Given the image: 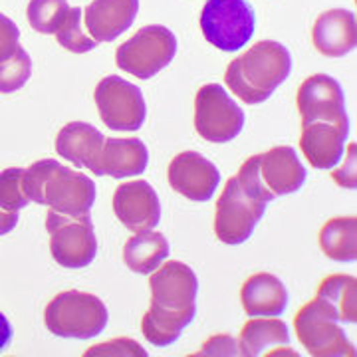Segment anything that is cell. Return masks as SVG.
Returning <instances> with one entry per match:
<instances>
[{
	"label": "cell",
	"mask_w": 357,
	"mask_h": 357,
	"mask_svg": "<svg viewBox=\"0 0 357 357\" xmlns=\"http://www.w3.org/2000/svg\"><path fill=\"white\" fill-rule=\"evenodd\" d=\"M151 307L141 319V332L149 344L165 347L177 342L197 314L199 278L191 266L169 260L149 278Z\"/></svg>",
	"instance_id": "cell-1"
},
{
	"label": "cell",
	"mask_w": 357,
	"mask_h": 357,
	"mask_svg": "<svg viewBox=\"0 0 357 357\" xmlns=\"http://www.w3.org/2000/svg\"><path fill=\"white\" fill-rule=\"evenodd\" d=\"M292 72V54L276 40H260L232 60L225 72V84L248 105H258L282 86Z\"/></svg>",
	"instance_id": "cell-2"
},
{
	"label": "cell",
	"mask_w": 357,
	"mask_h": 357,
	"mask_svg": "<svg viewBox=\"0 0 357 357\" xmlns=\"http://www.w3.org/2000/svg\"><path fill=\"white\" fill-rule=\"evenodd\" d=\"M24 191L32 203L70 217L89 215L96 201L93 181L54 159H42L24 169Z\"/></svg>",
	"instance_id": "cell-3"
},
{
	"label": "cell",
	"mask_w": 357,
	"mask_h": 357,
	"mask_svg": "<svg viewBox=\"0 0 357 357\" xmlns=\"http://www.w3.org/2000/svg\"><path fill=\"white\" fill-rule=\"evenodd\" d=\"M107 307L98 296L79 290H66L52 298L44 312V324L58 337L89 340L107 326Z\"/></svg>",
	"instance_id": "cell-4"
},
{
	"label": "cell",
	"mask_w": 357,
	"mask_h": 357,
	"mask_svg": "<svg viewBox=\"0 0 357 357\" xmlns=\"http://www.w3.org/2000/svg\"><path fill=\"white\" fill-rule=\"evenodd\" d=\"M177 38L167 26H145L115 52V64L139 79H149L171 64Z\"/></svg>",
	"instance_id": "cell-5"
},
{
	"label": "cell",
	"mask_w": 357,
	"mask_h": 357,
	"mask_svg": "<svg viewBox=\"0 0 357 357\" xmlns=\"http://www.w3.org/2000/svg\"><path fill=\"white\" fill-rule=\"evenodd\" d=\"M204 40L222 52L244 48L255 34V13L246 0H206L201 13Z\"/></svg>",
	"instance_id": "cell-6"
},
{
	"label": "cell",
	"mask_w": 357,
	"mask_h": 357,
	"mask_svg": "<svg viewBox=\"0 0 357 357\" xmlns=\"http://www.w3.org/2000/svg\"><path fill=\"white\" fill-rule=\"evenodd\" d=\"M294 330L300 344L314 357H354L356 347L347 340L332 312L314 298L294 316Z\"/></svg>",
	"instance_id": "cell-7"
},
{
	"label": "cell",
	"mask_w": 357,
	"mask_h": 357,
	"mask_svg": "<svg viewBox=\"0 0 357 357\" xmlns=\"http://www.w3.org/2000/svg\"><path fill=\"white\" fill-rule=\"evenodd\" d=\"M46 229L50 234L52 258L64 268H84L98 255V238L89 215L70 217L48 211Z\"/></svg>",
	"instance_id": "cell-8"
},
{
	"label": "cell",
	"mask_w": 357,
	"mask_h": 357,
	"mask_svg": "<svg viewBox=\"0 0 357 357\" xmlns=\"http://www.w3.org/2000/svg\"><path fill=\"white\" fill-rule=\"evenodd\" d=\"M244 128V112L218 84H206L195 98V129L211 143H229Z\"/></svg>",
	"instance_id": "cell-9"
},
{
	"label": "cell",
	"mask_w": 357,
	"mask_h": 357,
	"mask_svg": "<svg viewBox=\"0 0 357 357\" xmlns=\"http://www.w3.org/2000/svg\"><path fill=\"white\" fill-rule=\"evenodd\" d=\"M266 213V204L250 199L241 189L236 177L227 181L225 189L220 192L215 213V234L220 243L243 244L246 243L260 218Z\"/></svg>",
	"instance_id": "cell-10"
},
{
	"label": "cell",
	"mask_w": 357,
	"mask_h": 357,
	"mask_svg": "<svg viewBox=\"0 0 357 357\" xmlns=\"http://www.w3.org/2000/svg\"><path fill=\"white\" fill-rule=\"evenodd\" d=\"M93 100L102 121L115 131H137L145 123L147 105L141 89L119 76H107L96 86Z\"/></svg>",
	"instance_id": "cell-11"
},
{
	"label": "cell",
	"mask_w": 357,
	"mask_h": 357,
	"mask_svg": "<svg viewBox=\"0 0 357 357\" xmlns=\"http://www.w3.org/2000/svg\"><path fill=\"white\" fill-rule=\"evenodd\" d=\"M302 123L328 121V123H349L345 112L344 89L335 77L328 74H314L302 82L296 96Z\"/></svg>",
	"instance_id": "cell-12"
},
{
	"label": "cell",
	"mask_w": 357,
	"mask_h": 357,
	"mask_svg": "<svg viewBox=\"0 0 357 357\" xmlns=\"http://www.w3.org/2000/svg\"><path fill=\"white\" fill-rule=\"evenodd\" d=\"M169 185L189 201H208L220 183V173L213 161L197 151H183L169 163Z\"/></svg>",
	"instance_id": "cell-13"
},
{
	"label": "cell",
	"mask_w": 357,
	"mask_h": 357,
	"mask_svg": "<svg viewBox=\"0 0 357 357\" xmlns=\"http://www.w3.org/2000/svg\"><path fill=\"white\" fill-rule=\"evenodd\" d=\"M114 213L131 232H145L159 225L161 203L147 181H129L115 189Z\"/></svg>",
	"instance_id": "cell-14"
},
{
	"label": "cell",
	"mask_w": 357,
	"mask_h": 357,
	"mask_svg": "<svg viewBox=\"0 0 357 357\" xmlns=\"http://www.w3.org/2000/svg\"><path fill=\"white\" fill-rule=\"evenodd\" d=\"M258 177L266 191L278 199L282 195L300 191L306 183V167L298 159L296 149L290 145L272 147L258 155Z\"/></svg>",
	"instance_id": "cell-15"
},
{
	"label": "cell",
	"mask_w": 357,
	"mask_h": 357,
	"mask_svg": "<svg viewBox=\"0 0 357 357\" xmlns=\"http://www.w3.org/2000/svg\"><path fill=\"white\" fill-rule=\"evenodd\" d=\"M347 133H349V123H328V121L302 123L300 149L314 169L328 171L342 161Z\"/></svg>",
	"instance_id": "cell-16"
},
{
	"label": "cell",
	"mask_w": 357,
	"mask_h": 357,
	"mask_svg": "<svg viewBox=\"0 0 357 357\" xmlns=\"http://www.w3.org/2000/svg\"><path fill=\"white\" fill-rule=\"evenodd\" d=\"M139 13V0H91L84 10L88 34L100 42H114L133 24Z\"/></svg>",
	"instance_id": "cell-17"
},
{
	"label": "cell",
	"mask_w": 357,
	"mask_h": 357,
	"mask_svg": "<svg viewBox=\"0 0 357 357\" xmlns=\"http://www.w3.org/2000/svg\"><path fill=\"white\" fill-rule=\"evenodd\" d=\"M149 163V151L137 137L117 139L107 137L93 167V175H109L114 178H126L141 175Z\"/></svg>",
	"instance_id": "cell-18"
},
{
	"label": "cell",
	"mask_w": 357,
	"mask_h": 357,
	"mask_svg": "<svg viewBox=\"0 0 357 357\" xmlns=\"http://www.w3.org/2000/svg\"><path fill=\"white\" fill-rule=\"evenodd\" d=\"M312 40L316 50L328 58H342L349 54L357 44L356 14L345 8H332L319 14L314 22Z\"/></svg>",
	"instance_id": "cell-19"
},
{
	"label": "cell",
	"mask_w": 357,
	"mask_h": 357,
	"mask_svg": "<svg viewBox=\"0 0 357 357\" xmlns=\"http://www.w3.org/2000/svg\"><path fill=\"white\" fill-rule=\"evenodd\" d=\"M241 302L250 318H278L288 306V290L278 276L258 272L243 284Z\"/></svg>",
	"instance_id": "cell-20"
},
{
	"label": "cell",
	"mask_w": 357,
	"mask_h": 357,
	"mask_svg": "<svg viewBox=\"0 0 357 357\" xmlns=\"http://www.w3.org/2000/svg\"><path fill=\"white\" fill-rule=\"evenodd\" d=\"M103 141L105 137L100 129L84 121H72L60 129L56 137V151L62 159H68L76 167H86L93 171Z\"/></svg>",
	"instance_id": "cell-21"
},
{
	"label": "cell",
	"mask_w": 357,
	"mask_h": 357,
	"mask_svg": "<svg viewBox=\"0 0 357 357\" xmlns=\"http://www.w3.org/2000/svg\"><path fill=\"white\" fill-rule=\"evenodd\" d=\"M319 302L332 312L337 321H357V278L351 274H330L319 282Z\"/></svg>",
	"instance_id": "cell-22"
},
{
	"label": "cell",
	"mask_w": 357,
	"mask_h": 357,
	"mask_svg": "<svg viewBox=\"0 0 357 357\" xmlns=\"http://www.w3.org/2000/svg\"><path fill=\"white\" fill-rule=\"evenodd\" d=\"M169 252L171 248L165 234L155 230L135 232L123 246V262L137 274H151L165 262Z\"/></svg>",
	"instance_id": "cell-23"
},
{
	"label": "cell",
	"mask_w": 357,
	"mask_h": 357,
	"mask_svg": "<svg viewBox=\"0 0 357 357\" xmlns=\"http://www.w3.org/2000/svg\"><path fill=\"white\" fill-rule=\"evenodd\" d=\"M238 356L258 357L274 345L290 344L288 326L278 318H252L241 330Z\"/></svg>",
	"instance_id": "cell-24"
},
{
	"label": "cell",
	"mask_w": 357,
	"mask_h": 357,
	"mask_svg": "<svg viewBox=\"0 0 357 357\" xmlns=\"http://www.w3.org/2000/svg\"><path fill=\"white\" fill-rule=\"evenodd\" d=\"M321 252L337 262H354L357 258V218H330L319 230Z\"/></svg>",
	"instance_id": "cell-25"
},
{
	"label": "cell",
	"mask_w": 357,
	"mask_h": 357,
	"mask_svg": "<svg viewBox=\"0 0 357 357\" xmlns=\"http://www.w3.org/2000/svg\"><path fill=\"white\" fill-rule=\"evenodd\" d=\"M54 34L60 46H64L66 50L74 52V54H86L98 48V42L91 38L88 32H84V10L79 6L70 8L64 22Z\"/></svg>",
	"instance_id": "cell-26"
},
{
	"label": "cell",
	"mask_w": 357,
	"mask_h": 357,
	"mask_svg": "<svg viewBox=\"0 0 357 357\" xmlns=\"http://www.w3.org/2000/svg\"><path fill=\"white\" fill-rule=\"evenodd\" d=\"M70 13L68 0H30L28 22L40 34H54Z\"/></svg>",
	"instance_id": "cell-27"
},
{
	"label": "cell",
	"mask_w": 357,
	"mask_h": 357,
	"mask_svg": "<svg viewBox=\"0 0 357 357\" xmlns=\"http://www.w3.org/2000/svg\"><path fill=\"white\" fill-rule=\"evenodd\" d=\"M32 74V60L28 52L18 46L13 56L0 60V93H13L16 89L24 88Z\"/></svg>",
	"instance_id": "cell-28"
},
{
	"label": "cell",
	"mask_w": 357,
	"mask_h": 357,
	"mask_svg": "<svg viewBox=\"0 0 357 357\" xmlns=\"http://www.w3.org/2000/svg\"><path fill=\"white\" fill-rule=\"evenodd\" d=\"M30 203L24 191V169H4L0 173V206L8 213H18Z\"/></svg>",
	"instance_id": "cell-29"
},
{
	"label": "cell",
	"mask_w": 357,
	"mask_h": 357,
	"mask_svg": "<svg viewBox=\"0 0 357 357\" xmlns=\"http://www.w3.org/2000/svg\"><path fill=\"white\" fill-rule=\"evenodd\" d=\"M236 181H238L241 189H243L250 199L260 201V203L264 204L274 201V197L266 191V187L262 185V181L258 177V155H255V157H250V159L244 161L243 165H241V169H238Z\"/></svg>",
	"instance_id": "cell-30"
},
{
	"label": "cell",
	"mask_w": 357,
	"mask_h": 357,
	"mask_svg": "<svg viewBox=\"0 0 357 357\" xmlns=\"http://www.w3.org/2000/svg\"><path fill=\"white\" fill-rule=\"evenodd\" d=\"M98 356H133V357H147V351L141 347L135 340L131 337H115L112 342L98 344L89 347L86 351V357H98Z\"/></svg>",
	"instance_id": "cell-31"
},
{
	"label": "cell",
	"mask_w": 357,
	"mask_h": 357,
	"mask_svg": "<svg viewBox=\"0 0 357 357\" xmlns=\"http://www.w3.org/2000/svg\"><path fill=\"white\" fill-rule=\"evenodd\" d=\"M197 357H217V356H238V342L229 333H217L208 337L201 347V351L195 354Z\"/></svg>",
	"instance_id": "cell-32"
},
{
	"label": "cell",
	"mask_w": 357,
	"mask_h": 357,
	"mask_svg": "<svg viewBox=\"0 0 357 357\" xmlns=\"http://www.w3.org/2000/svg\"><path fill=\"white\" fill-rule=\"evenodd\" d=\"M20 30L6 14L0 13V60L13 56L14 50L20 46Z\"/></svg>",
	"instance_id": "cell-33"
},
{
	"label": "cell",
	"mask_w": 357,
	"mask_h": 357,
	"mask_svg": "<svg viewBox=\"0 0 357 357\" xmlns=\"http://www.w3.org/2000/svg\"><path fill=\"white\" fill-rule=\"evenodd\" d=\"M349 167H342V169H335L332 173L333 181L345 187V189H356V145L351 143L349 147Z\"/></svg>",
	"instance_id": "cell-34"
},
{
	"label": "cell",
	"mask_w": 357,
	"mask_h": 357,
	"mask_svg": "<svg viewBox=\"0 0 357 357\" xmlns=\"http://www.w3.org/2000/svg\"><path fill=\"white\" fill-rule=\"evenodd\" d=\"M18 225V213H8L0 206V236L8 234Z\"/></svg>",
	"instance_id": "cell-35"
},
{
	"label": "cell",
	"mask_w": 357,
	"mask_h": 357,
	"mask_svg": "<svg viewBox=\"0 0 357 357\" xmlns=\"http://www.w3.org/2000/svg\"><path fill=\"white\" fill-rule=\"evenodd\" d=\"M13 340V326L6 319V316L0 312V351L8 345V342Z\"/></svg>",
	"instance_id": "cell-36"
}]
</instances>
